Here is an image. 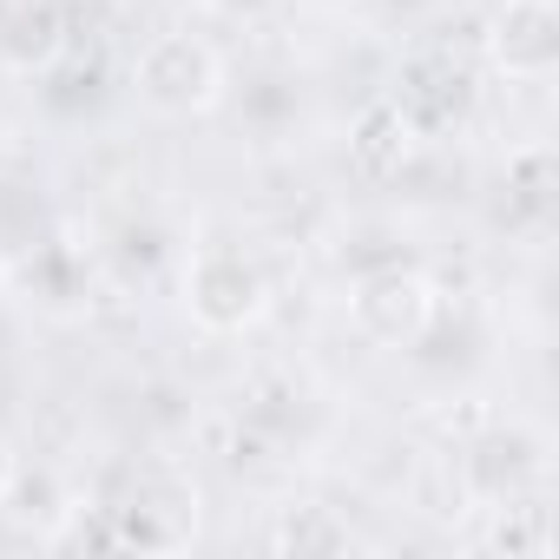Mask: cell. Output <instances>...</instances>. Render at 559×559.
<instances>
[{
    "label": "cell",
    "mask_w": 559,
    "mask_h": 559,
    "mask_svg": "<svg viewBox=\"0 0 559 559\" xmlns=\"http://www.w3.org/2000/svg\"><path fill=\"white\" fill-rule=\"evenodd\" d=\"M552 480V435L539 421H487L461 461H454V487L467 507H507V500H526V493H546Z\"/></svg>",
    "instance_id": "cell-1"
},
{
    "label": "cell",
    "mask_w": 559,
    "mask_h": 559,
    "mask_svg": "<svg viewBox=\"0 0 559 559\" xmlns=\"http://www.w3.org/2000/svg\"><path fill=\"white\" fill-rule=\"evenodd\" d=\"M270 310V276L250 250L237 243H204L185 263V317L204 336H243Z\"/></svg>",
    "instance_id": "cell-2"
},
{
    "label": "cell",
    "mask_w": 559,
    "mask_h": 559,
    "mask_svg": "<svg viewBox=\"0 0 559 559\" xmlns=\"http://www.w3.org/2000/svg\"><path fill=\"white\" fill-rule=\"evenodd\" d=\"M112 520V546H139V552H178L198 539L204 526V493L198 480H185L178 467H139L126 480L119 500H106Z\"/></svg>",
    "instance_id": "cell-3"
},
{
    "label": "cell",
    "mask_w": 559,
    "mask_h": 559,
    "mask_svg": "<svg viewBox=\"0 0 559 559\" xmlns=\"http://www.w3.org/2000/svg\"><path fill=\"white\" fill-rule=\"evenodd\" d=\"M435 317H441V290H435V276L415 270V263L362 270L356 290H349V323L376 349H415L435 330Z\"/></svg>",
    "instance_id": "cell-4"
},
{
    "label": "cell",
    "mask_w": 559,
    "mask_h": 559,
    "mask_svg": "<svg viewBox=\"0 0 559 559\" xmlns=\"http://www.w3.org/2000/svg\"><path fill=\"white\" fill-rule=\"evenodd\" d=\"M132 86L158 119H204L224 99V60L198 34H158V40H145Z\"/></svg>",
    "instance_id": "cell-5"
},
{
    "label": "cell",
    "mask_w": 559,
    "mask_h": 559,
    "mask_svg": "<svg viewBox=\"0 0 559 559\" xmlns=\"http://www.w3.org/2000/svg\"><path fill=\"white\" fill-rule=\"evenodd\" d=\"M480 53L500 80H520V86L552 80L559 73V8L552 0H500L487 14Z\"/></svg>",
    "instance_id": "cell-6"
},
{
    "label": "cell",
    "mask_w": 559,
    "mask_h": 559,
    "mask_svg": "<svg viewBox=\"0 0 559 559\" xmlns=\"http://www.w3.org/2000/svg\"><path fill=\"white\" fill-rule=\"evenodd\" d=\"M389 99H395V112H402L421 139H441V132H454V126L474 112V73H467L454 53L428 47V53L402 60Z\"/></svg>",
    "instance_id": "cell-7"
},
{
    "label": "cell",
    "mask_w": 559,
    "mask_h": 559,
    "mask_svg": "<svg viewBox=\"0 0 559 559\" xmlns=\"http://www.w3.org/2000/svg\"><path fill=\"white\" fill-rule=\"evenodd\" d=\"M8 270V284L40 310V317H60V323H73V317H86L93 310V257L73 243V237H40L27 257H14V263H0Z\"/></svg>",
    "instance_id": "cell-8"
},
{
    "label": "cell",
    "mask_w": 559,
    "mask_h": 559,
    "mask_svg": "<svg viewBox=\"0 0 559 559\" xmlns=\"http://www.w3.org/2000/svg\"><path fill=\"white\" fill-rule=\"evenodd\" d=\"M73 53L67 0H8L0 8V67L14 80H47Z\"/></svg>",
    "instance_id": "cell-9"
},
{
    "label": "cell",
    "mask_w": 559,
    "mask_h": 559,
    "mask_svg": "<svg viewBox=\"0 0 559 559\" xmlns=\"http://www.w3.org/2000/svg\"><path fill=\"white\" fill-rule=\"evenodd\" d=\"M270 552H297V559H336V552H356V526L330 507V500H290L270 513Z\"/></svg>",
    "instance_id": "cell-10"
},
{
    "label": "cell",
    "mask_w": 559,
    "mask_h": 559,
    "mask_svg": "<svg viewBox=\"0 0 559 559\" xmlns=\"http://www.w3.org/2000/svg\"><path fill=\"white\" fill-rule=\"evenodd\" d=\"M415 145H421V132L395 112L389 93H382V99L356 119V132H349V158H356V171H369V178H395V171L415 158Z\"/></svg>",
    "instance_id": "cell-11"
},
{
    "label": "cell",
    "mask_w": 559,
    "mask_h": 559,
    "mask_svg": "<svg viewBox=\"0 0 559 559\" xmlns=\"http://www.w3.org/2000/svg\"><path fill=\"white\" fill-rule=\"evenodd\" d=\"M53 230H60V224H53V204L40 198V185L0 171V263L27 257V250H34L40 237H53Z\"/></svg>",
    "instance_id": "cell-12"
},
{
    "label": "cell",
    "mask_w": 559,
    "mask_h": 559,
    "mask_svg": "<svg viewBox=\"0 0 559 559\" xmlns=\"http://www.w3.org/2000/svg\"><path fill=\"white\" fill-rule=\"evenodd\" d=\"M67 507H73V493L60 487V474H53V467H34V474H21V467H14L8 493H0V513H14L21 526H34V539H47V533L67 520Z\"/></svg>",
    "instance_id": "cell-13"
},
{
    "label": "cell",
    "mask_w": 559,
    "mask_h": 559,
    "mask_svg": "<svg viewBox=\"0 0 559 559\" xmlns=\"http://www.w3.org/2000/svg\"><path fill=\"white\" fill-rule=\"evenodd\" d=\"M552 204V152L546 145H526L507 158V217H546Z\"/></svg>",
    "instance_id": "cell-14"
},
{
    "label": "cell",
    "mask_w": 559,
    "mask_h": 559,
    "mask_svg": "<svg viewBox=\"0 0 559 559\" xmlns=\"http://www.w3.org/2000/svg\"><path fill=\"white\" fill-rule=\"evenodd\" d=\"M14 467H21V461H14V448H8V435H0V493H8V480H14Z\"/></svg>",
    "instance_id": "cell-15"
}]
</instances>
